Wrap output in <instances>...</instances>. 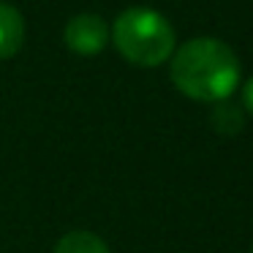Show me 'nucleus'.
<instances>
[{"label": "nucleus", "mask_w": 253, "mask_h": 253, "mask_svg": "<svg viewBox=\"0 0 253 253\" xmlns=\"http://www.w3.org/2000/svg\"><path fill=\"white\" fill-rule=\"evenodd\" d=\"M171 82L182 95L218 104L240 82L237 55L218 39H193L171 57Z\"/></svg>", "instance_id": "nucleus-1"}, {"label": "nucleus", "mask_w": 253, "mask_h": 253, "mask_svg": "<svg viewBox=\"0 0 253 253\" xmlns=\"http://www.w3.org/2000/svg\"><path fill=\"white\" fill-rule=\"evenodd\" d=\"M251 253H253V251H251Z\"/></svg>", "instance_id": "nucleus-8"}, {"label": "nucleus", "mask_w": 253, "mask_h": 253, "mask_svg": "<svg viewBox=\"0 0 253 253\" xmlns=\"http://www.w3.org/2000/svg\"><path fill=\"white\" fill-rule=\"evenodd\" d=\"M25 41V19L8 3H0V57H14Z\"/></svg>", "instance_id": "nucleus-4"}, {"label": "nucleus", "mask_w": 253, "mask_h": 253, "mask_svg": "<svg viewBox=\"0 0 253 253\" xmlns=\"http://www.w3.org/2000/svg\"><path fill=\"white\" fill-rule=\"evenodd\" d=\"M112 41L126 60L136 66H161L174 49V30L153 8H128L112 28Z\"/></svg>", "instance_id": "nucleus-2"}, {"label": "nucleus", "mask_w": 253, "mask_h": 253, "mask_svg": "<svg viewBox=\"0 0 253 253\" xmlns=\"http://www.w3.org/2000/svg\"><path fill=\"white\" fill-rule=\"evenodd\" d=\"M242 101H245V109L253 115V79L245 84V90H242Z\"/></svg>", "instance_id": "nucleus-7"}, {"label": "nucleus", "mask_w": 253, "mask_h": 253, "mask_svg": "<svg viewBox=\"0 0 253 253\" xmlns=\"http://www.w3.org/2000/svg\"><path fill=\"white\" fill-rule=\"evenodd\" d=\"M212 126L218 128V131H223V133L240 131L242 128L240 109H237V106H229V104H220L218 109H215V115H212Z\"/></svg>", "instance_id": "nucleus-6"}, {"label": "nucleus", "mask_w": 253, "mask_h": 253, "mask_svg": "<svg viewBox=\"0 0 253 253\" xmlns=\"http://www.w3.org/2000/svg\"><path fill=\"white\" fill-rule=\"evenodd\" d=\"M109 41L106 22L98 14H77L66 25V44L77 55H98Z\"/></svg>", "instance_id": "nucleus-3"}, {"label": "nucleus", "mask_w": 253, "mask_h": 253, "mask_svg": "<svg viewBox=\"0 0 253 253\" xmlns=\"http://www.w3.org/2000/svg\"><path fill=\"white\" fill-rule=\"evenodd\" d=\"M55 253H109V248L93 231H68L55 245Z\"/></svg>", "instance_id": "nucleus-5"}]
</instances>
